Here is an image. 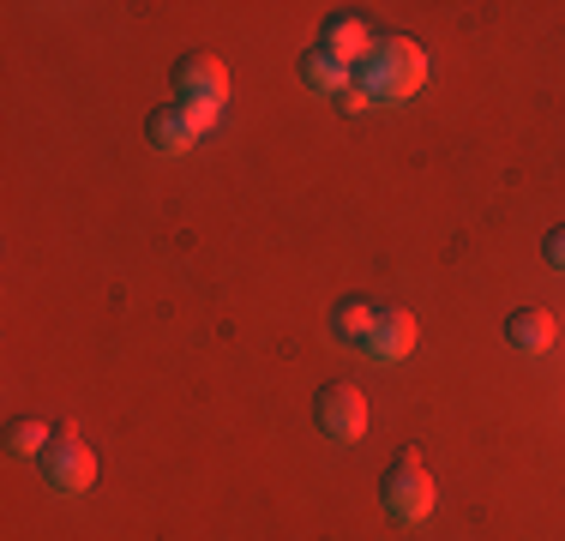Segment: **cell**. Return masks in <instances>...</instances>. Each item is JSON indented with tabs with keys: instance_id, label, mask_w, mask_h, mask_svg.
<instances>
[{
	"instance_id": "obj_7",
	"label": "cell",
	"mask_w": 565,
	"mask_h": 541,
	"mask_svg": "<svg viewBox=\"0 0 565 541\" xmlns=\"http://www.w3.org/2000/svg\"><path fill=\"white\" fill-rule=\"evenodd\" d=\"M193 120L181 115V103H169V108H151V120H145V145H151L157 157H186L193 151Z\"/></svg>"
},
{
	"instance_id": "obj_3",
	"label": "cell",
	"mask_w": 565,
	"mask_h": 541,
	"mask_svg": "<svg viewBox=\"0 0 565 541\" xmlns=\"http://www.w3.org/2000/svg\"><path fill=\"white\" fill-rule=\"evenodd\" d=\"M36 469H43V481L55 487V494H90V487H97V452L78 439L73 422L55 427V445L36 457Z\"/></svg>"
},
{
	"instance_id": "obj_14",
	"label": "cell",
	"mask_w": 565,
	"mask_h": 541,
	"mask_svg": "<svg viewBox=\"0 0 565 541\" xmlns=\"http://www.w3.org/2000/svg\"><path fill=\"white\" fill-rule=\"evenodd\" d=\"M542 259L554 265V270H565V223H554V229L542 235Z\"/></svg>"
},
{
	"instance_id": "obj_8",
	"label": "cell",
	"mask_w": 565,
	"mask_h": 541,
	"mask_svg": "<svg viewBox=\"0 0 565 541\" xmlns=\"http://www.w3.org/2000/svg\"><path fill=\"white\" fill-rule=\"evenodd\" d=\"M559 337V319L547 314V307H518V314L505 319V343L523 349V356H542V349H554Z\"/></svg>"
},
{
	"instance_id": "obj_4",
	"label": "cell",
	"mask_w": 565,
	"mask_h": 541,
	"mask_svg": "<svg viewBox=\"0 0 565 541\" xmlns=\"http://www.w3.org/2000/svg\"><path fill=\"white\" fill-rule=\"evenodd\" d=\"M313 422H319L326 439H338V445H355L361 433H367V397H361L355 379H331V385H319Z\"/></svg>"
},
{
	"instance_id": "obj_2",
	"label": "cell",
	"mask_w": 565,
	"mask_h": 541,
	"mask_svg": "<svg viewBox=\"0 0 565 541\" xmlns=\"http://www.w3.org/2000/svg\"><path fill=\"white\" fill-rule=\"evenodd\" d=\"M380 499H385V511H392L397 523H422L427 511H434V499H439V487H434V469H427L415 452H403L397 464L385 469V481H380Z\"/></svg>"
},
{
	"instance_id": "obj_11",
	"label": "cell",
	"mask_w": 565,
	"mask_h": 541,
	"mask_svg": "<svg viewBox=\"0 0 565 541\" xmlns=\"http://www.w3.org/2000/svg\"><path fill=\"white\" fill-rule=\"evenodd\" d=\"M373 319H380V307H373L367 295H343V301L331 307V337H338V343H349V349H367Z\"/></svg>"
},
{
	"instance_id": "obj_13",
	"label": "cell",
	"mask_w": 565,
	"mask_h": 541,
	"mask_svg": "<svg viewBox=\"0 0 565 541\" xmlns=\"http://www.w3.org/2000/svg\"><path fill=\"white\" fill-rule=\"evenodd\" d=\"M181 115L193 120V132H211V127H217L223 108H217V103H181Z\"/></svg>"
},
{
	"instance_id": "obj_5",
	"label": "cell",
	"mask_w": 565,
	"mask_h": 541,
	"mask_svg": "<svg viewBox=\"0 0 565 541\" xmlns=\"http://www.w3.org/2000/svg\"><path fill=\"white\" fill-rule=\"evenodd\" d=\"M174 91H181V103H228V66L217 54H186L181 66H174Z\"/></svg>"
},
{
	"instance_id": "obj_1",
	"label": "cell",
	"mask_w": 565,
	"mask_h": 541,
	"mask_svg": "<svg viewBox=\"0 0 565 541\" xmlns=\"http://www.w3.org/2000/svg\"><path fill=\"white\" fill-rule=\"evenodd\" d=\"M355 85L380 103H409L427 85V54L409 36H373V49L355 61Z\"/></svg>"
},
{
	"instance_id": "obj_10",
	"label": "cell",
	"mask_w": 565,
	"mask_h": 541,
	"mask_svg": "<svg viewBox=\"0 0 565 541\" xmlns=\"http://www.w3.org/2000/svg\"><path fill=\"white\" fill-rule=\"evenodd\" d=\"M301 78H307V91H319V97H343V91L355 85V66H343L338 54H326L313 43L301 54Z\"/></svg>"
},
{
	"instance_id": "obj_12",
	"label": "cell",
	"mask_w": 565,
	"mask_h": 541,
	"mask_svg": "<svg viewBox=\"0 0 565 541\" xmlns=\"http://www.w3.org/2000/svg\"><path fill=\"white\" fill-rule=\"evenodd\" d=\"M49 445H55V427L36 422V415H12L7 422V452L12 457H43Z\"/></svg>"
},
{
	"instance_id": "obj_9",
	"label": "cell",
	"mask_w": 565,
	"mask_h": 541,
	"mask_svg": "<svg viewBox=\"0 0 565 541\" xmlns=\"http://www.w3.org/2000/svg\"><path fill=\"white\" fill-rule=\"evenodd\" d=\"M319 49H326V54H338L343 66H355L361 54L373 49V36H367V24H361L355 12H331V19L319 24Z\"/></svg>"
},
{
	"instance_id": "obj_15",
	"label": "cell",
	"mask_w": 565,
	"mask_h": 541,
	"mask_svg": "<svg viewBox=\"0 0 565 541\" xmlns=\"http://www.w3.org/2000/svg\"><path fill=\"white\" fill-rule=\"evenodd\" d=\"M338 108H343V115H367V108H373V97H367L361 85H349L343 97H338Z\"/></svg>"
},
{
	"instance_id": "obj_6",
	"label": "cell",
	"mask_w": 565,
	"mask_h": 541,
	"mask_svg": "<svg viewBox=\"0 0 565 541\" xmlns=\"http://www.w3.org/2000/svg\"><path fill=\"white\" fill-rule=\"evenodd\" d=\"M415 349V314L409 307H380V319H373V331H367V349L361 356H373V361H403Z\"/></svg>"
}]
</instances>
